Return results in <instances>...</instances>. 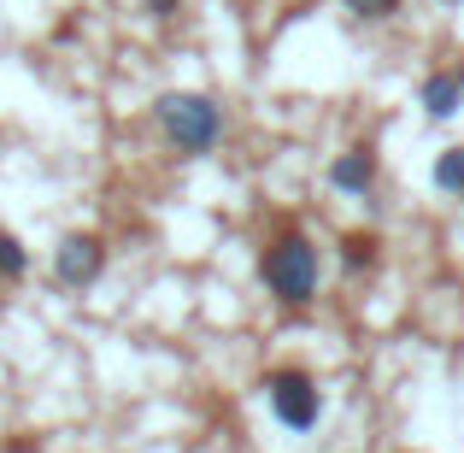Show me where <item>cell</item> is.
<instances>
[{
	"instance_id": "6da1fadb",
	"label": "cell",
	"mask_w": 464,
	"mask_h": 453,
	"mask_svg": "<svg viewBox=\"0 0 464 453\" xmlns=\"http://www.w3.org/2000/svg\"><path fill=\"white\" fill-rule=\"evenodd\" d=\"M259 283L283 312H306L324 289V260H317V241L300 224H276L259 248Z\"/></svg>"
},
{
	"instance_id": "7a4b0ae2",
	"label": "cell",
	"mask_w": 464,
	"mask_h": 453,
	"mask_svg": "<svg viewBox=\"0 0 464 453\" xmlns=\"http://www.w3.org/2000/svg\"><path fill=\"white\" fill-rule=\"evenodd\" d=\"M153 124H159V136L170 142V153L200 159V153H212L218 142H224V106H218L212 94L170 89V94L153 101Z\"/></svg>"
},
{
	"instance_id": "3957f363",
	"label": "cell",
	"mask_w": 464,
	"mask_h": 453,
	"mask_svg": "<svg viewBox=\"0 0 464 453\" xmlns=\"http://www.w3.org/2000/svg\"><path fill=\"white\" fill-rule=\"evenodd\" d=\"M259 389H265L271 419L283 424L288 436L317 430V419H324V389H317V377L306 371V365H276V371L259 377Z\"/></svg>"
},
{
	"instance_id": "277c9868",
	"label": "cell",
	"mask_w": 464,
	"mask_h": 453,
	"mask_svg": "<svg viewBox=\"0 0 464 453\" xmlns=\"http://www.w3.org/2000/svg\"><path fill=\"white\" fill-rule=\"evenodd\" d=\"M106 271V241L94 230H71L53 248V283L59 289H94Z\"/></svg>"
},
{
	"instance_id": "5b68a950",
	"label": "cell",
	"mask_w": 464,
	"mask_h": 453,
	"mask_svg": "<svg viewBox=\"0 0 464 453\" xmlns=\"http://www.w3.org/2000/svg\"><path fill=\"white\" fill-rule=\"evenodd\" d=\"M376 177H382V153H376V142H353V148H341L335 159H329V189L341 194H371Z\"/></svg>"
},
{
	"instance_id": "8992f818",
	"label": "cell",
	"mask_w": 464,
	"mask_h": 453,
	"mask_svg": "<svg viewBox=\"0 0 464 453\" xmlns=\"http://www.w3.org/2000/svg\"><path fill=\"white\" fill-rule=\"evenodd\" d=\"M418 106L435 118V124L459 118L464 113V77H459V71H430V77H423V89H418Z\"/></svg>"
},
{
	"instance_id": "52a82bcc",
	"label": "cell",
	"mask_w": 464,
	"mask_h": 453,
	"mask_svg": "<svg viewBox=\"0 0 464 453\" xmlns=\"http://www.w3.org/2000/svg\"><path fill=\"white\" fill-rule=\"evenodd\" d=\"M376 265H382V236H376V230H347V236H341V271L371 277Z\"/></svg>"
},
{
	"instance_id": "ba28073f",
	"label": "cell",
	"mask_w": 464,
	"mask_h": 453,
	"mask_svg": "<svg viewBox=\"0 0 464 453\" xmlns=\"http://www.w3.org/2000/svg\"><path fill=\"white\" fill-rule=\"evenodd\" d=\"M435 189L441 194H453V201H464V148H441L435 153Z\"/></svg>"
},
{
	"instance_id": "9c48e42d",
	"label": "cell",
	"mask_w": 464,
	"mask_h": 453,
	"mask_svg": "<svg viewBox=\"0 0 464 453\" xmlns=\"http://www.w3.org/2000/svg\"><path fill=\"white\" fill-rule=\"evenodd\" d=\"M24 271H30V248H24L12 230H0V277H6V283H18Z\"/></svg>"
},
{
	"instance_id": "30bf717a",
	"label": "cell",
	"mask_w": 464,
	"mask_h": 453,
	"mask_svg": "<svg viewBox=\"0 0 464 453\" xmlns=\"http://www.w3.org/2000/svg\"><path fill=\"white\" fill-rule=\"evenodd\" d=\"M341 6H347L359 24H388L400 12V0H341Z\"/></svg>"
},
{
	"instance_id": "8fae6325",
	"label": "cell",
	"mask_w": 464,
	"mask_h": 453,
	"mask_svg": "<svg viewBox=\"0 0 464 453\" xmlns=\"http://www.w3.org/2000/svg\"><path fill=\"white\" fill-rule=\"evenodd\" d=\"M141 6H148V18H159V24H170L182 12V0H141Z\"/></svg>"
},
{
	"instance_id": "7c38bea8",
	"label": "cell",
	"mask_w": 464,
	"mask_h": 453,
	"mask_svg": "<svg viewBox=\"0 0 464 453\" xmlns=\"http://www.w3.org/2000/svg\"><path fill=\"white\" fill-rule=\"evenodd\" d=\"M453 71H459V77H464V59H459V65H453Z\"/></svg>"
},
{
	"instance_id": "4fadbf2b",
	"label": "cell",
	"mask_w": 464,
	"mask_h": 453,
	"mask_svg": "<svg viewBox=\"0 0 464 453\" xmlns=\"http://www.w3.org/2000/svg\"><path fill=\"white\" fill-rule=\"evenodd\" d=\"M447 6H464V0H447Z\"/></svg>"
}]
</instances>
